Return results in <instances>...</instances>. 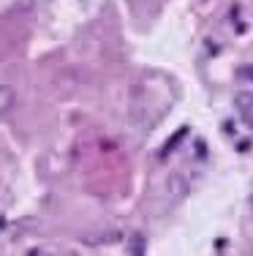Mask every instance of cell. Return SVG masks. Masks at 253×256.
<instances>
[{"label":"cell","instance_id":"1","mask_svg":"<svg viewBox=\"0 0 253 256\" xmlns=\"http://www.w3.org/2000/svg\"><path fill=\"white\" fill-rule=\"evenodd\" d=\"M14 104H16L14 88H11V84H0V114L11 112V109H14Z\"/></svg>","mask_w":253,"mask_h":256},{"label":"cell","instance_id":"2","mask_svg":"<svg viewBox=\"0 0 253 256\" xmlns=\"http://www.w3.org/2000/svg\"><path fill=\"white\" fill-rule=\"evenodd\" d=\"M30 256H46V254H35V251H33V254H30Z\"/></svg>","mask_w":253,"mask_h":256}]
</instances>
